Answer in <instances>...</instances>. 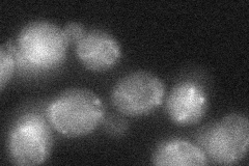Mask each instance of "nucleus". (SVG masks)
<instances>
[{"mask_svg": "<svg viewBox=\"0 0 249 166\" xmlns=\"http://www.w3.org/2000/svg\"><path fill=\"white\" fill-rule=\"evenodd\" d=\"M47 120L61 135L87 136L105 118V106L97 94L87 89H70L54 98L46 109Z\"/></svg>", "mask_w": 249, "mask_h": 166, "instance_id": "obj_1", "label": "nucleus"}, {"mask_svg": "<svg viewBox=\"0 0 249 166\" xmlns=\"http://www.w3.org/2000/svg\"><path fill=\"white\" fill-rule=\"evenodd\" d=\"M69 44L62 28L49 21H34L20 31L16 49L27 67L49 71L64 62Z\"/></svg>", "mask_w": 249, "mask_h": 166, "instance_id": "obj_2", "label": "nucleus"}, {"mask_svg": "<svg viewBox=\"0 0 249 166\" xmlns=\"http://www.w3.org/2000/svg\"><path fill=\"white\" fill-rule=\"evenodd\" d=\"M165 98V86L156 75L136 71L123 77L113 86L111 102L126 116H143L161 106Z\"/></svg>", "mask_w": 249, "mask_h": 166, "instance_id": "obj_3", "label": "nucleus"}, {"mask_svg": "<svg viewBox=\"0 0 249 166\" xmlns=\"http://www.w3.org/2000/svg\"><path fill=\"white\" fill-rule=\"evenodd\" d=\"M49 125L36 113L19 118L9 135V154L13 163L30 166L43 164L48 159L53 144Z\"/></svg>", "mask_w": 249, "mask_h": 166, "instance_id": "obj_4", "label": "nucleus"}, {"mask_svg": "<svg viewBox=\"0 0 249 166\" xmlns=\"http://www.w3.org/2000/svg\"><path fill=\"white\" fill-rule=\"evenodd\" d=\"M202 142L214 163L231 165L240 162L248 151V118L239 113L224 116L209 129Z\"/></svg>", "mask_w": 249, "mask_h": 166, "instance_id": "obj_5", "label": "nucleus"}, {"mask_svg": "<svg viewBox=\"0 0 249 166\" xmlns=\"http://www.w3.org/2000/svg\"><path fill=\"white\" fill-rule=\"evenodd\" d=\"M209 106L206 90L194 81L177 83L166 101V112L170 121L178 126H190L205 116Z\"/></svg>", "mask_w": 249, "mask_h": 166, "instance_id": "obj_6", "label": "nucleus"}, {"mask_svg": "<svg viewBox=\"0 0 249 166\" xmlns=\"http://www.w3.org/2000/svg\"><path fill=\"white\" fill-rule=\"evenodd\" d=\"M76 55L81 65L93 72H102L118 65L122 49L118 39L107 31H88L76 45Z\"/></svg>", "mask_w": 249, "mask_h": 166, "instance_id": "obj_7", "label": "nucleus"}, {"mask_svg": "<svg viewBox=\"0 0 249 166\" xmlns=\"http://www.w3.org/2000/svg\"><path fill=\"white\" fill-rule=\"evenodd\" d=\"M153 163L159 166H201L208 163L202 149L188 140L169 139L163 141L153 155Z\"/></svg>", "mask_w": 249, "mask_h": 166, "instance_id": "obj_8", "label": "nucleus"}, {"mask_svg": "<svg viewBox=\"0 0 249 166\" xmlns=\"http://www.w3.org/2000/svg\"><path fill=\"white\" fill-rule=\"evenodd\" d=\"M17 49L12 42H6L0 49V89L4 90L5 85L12 78L17 62Z\"/></svg>", "mask_w": 249, "mask_h": 166, "instance_id": "obj_9", "label": "nucleus"}, {"mask_svg": "<svg viewBox=\"0 0 249 166\" xmlns=\"http://www.w3.org/2000/svg\"><path fill=\"white\" fill-rule=\"evenodd\" d=\"M103 124H104V129L106 130V132L114 136L123 135V134L128 129L127 121L122 116L115 115V114H110L108 117L105 116Z\"/></svg>", "mask_w": 249, "mask_h": 166, "instance_id": "obj_10", "label": "nucleus"}, {"mask_svg": "<svg viewBox=\"0 0 249 166\" xmlns=\"http://www.w3.org/2000/svg\"><path fill=\"white\" fill-rule=\"evenodd\" d=\"M62 29H64V33L68 38L69 43L76 44V45L81 41L83 37L88 33L87 29L84 28V26L80 24V23H77V22L68 23V24Z\"/></svg>", "mask_w": 249, "mask_h": 166, "instance_id": "obj_11", "label": "nucleus"}]
</instances>
